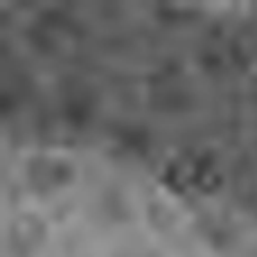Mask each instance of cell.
Wrapping results in <instances>:
<instances>
[{
	"mask_svg": "<svg viewBox=\"0 0 257 257\" xmlns=\"http://www.w3.org/2000/svg\"><path fill=\"white\" fill-rule=\"evenodd\" d=\"M3 257H257V214L79 138L5 147Z\"/></svg>",
	"mask_w": 257,
	"mask_h": 257,
	"instance_id": "obj_1",
	"label": "cell"
}]
</instances>
